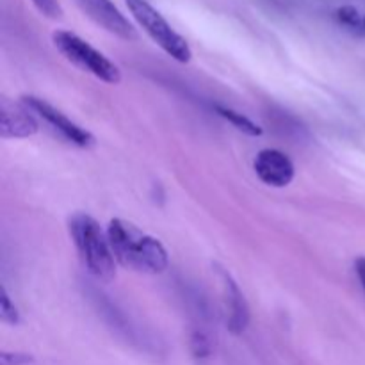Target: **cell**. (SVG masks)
I'll list each match as a JSON object with an SVG mask.
<instances>
[{
	"instance_id": "obj_1",
	"label": "cell",
	"mask_w": 365,
	"mask_h": 365,
	"mask_svg": "<svg viewBox=\"0 0 365 365\" xmlns=\"http://www.w3.org/2000/svg\"><path fill=\"white\" fill-rule=\"evenodd\" d=\"M110 248L116 262L139 273L160 274L170 266V255L159 239L152 237L134 223L114 217L107 227Z\"/></svg>"
},
{
	"instance_id": "obj_2",
	"label": "cell",
	"mask_w": 365,
	"mask_h": 365,
	"mask_svg": "<svg viewBox=\"0 0 365 365\" xmlns=\"http://www.w3.org/2000/svg\"><path fill=\"white\" fill-rule=\"evenodd\" d=\"M68 230L88 273L100 282L113 280L116 277V257L110 248L107 230H102L98 221L84 212L70 217Z\"/></svg>"
},
{
	"instance_id": "obj_3",
	"label": "cell",
	"mask_w": 365,
	"mask_h": 365,
	"mask_svg": "<svg viewBox=\"0 0 365 365\" xmlns=\"http://www.w3.org/2000/svg\"><path fill=\"white\" fill-rule=\"evenodd\" d=\"M53 46L61 52L64 59L70 61L71 64L82 71H88L98 81L106 84H120L121 71L113 61L103 56L100 50L89 45L86 39L77 36L71 31H56L52 34Z\"/></svg>"
},
{
	"instance_id": "obj_4",
	"label": "cell",
	"mask_w": 365,
	"mask_h": 365,
	"mask_svg": "<svg viewBox=\"0 0 365 365\" xmlns=\"http://www.w3.org/2000/svg\"><path fill=\"white\" fill-rule=\"evenodd\" d=\"M125 4L139 27H143V31L152 38V41L157 43L168 56L184 64L191 61L192 52L189 43L168 24L166 18L148 0H125Z\"/></svg>"
},
{
	"instance_id": "obj_5",
	"label": "cell",
	"mask_w": 365,
	"mask_h": 365,
	"mask_svg": "<svg viewBox=\"0 0 365 365\" xmlns=\"http://www.w3.org/2000/svg\"><path fill=\"white\" fill-rule=\"evenodd\" d=\"M21 102L36 114V116L41 118L43 121L50 125L56 132H59L68 143L78 146V148H91L95 145V138L89 130L82 128L81 125H77L75 121H71L70 118L64 113H61L59 109L48 103L46 100L39 98V96L25 95L21 96Z\"/></svg>"
},
{
	"instance_id": "obj_6",
	"label": "cell",
	"mask_w": 365,
	"mask_h": 365,
	"mask_svg": "<svg viewBox=\"0 0 365 365\" xmlns=\"http://www.w3.org/2000/svg\"><path fill=\"white\" fill-rule=\"evenodd\" d=\"M39 132V121L36 114L24 102L2 96L0 100V138L27 139Z\"/></svg>"
},
{
	"instance_id": "obj_7",
	"label": "cell",
	"mask_w": 365,
	"mask_h": 365,
	"mask_svg": "<svg viewBox=\"0 0 365 365\" xmlns=\"http://www.w3.org/2000/svg\"><path fill=\"white\" fill-rule=\"evenodd\" d=\"M81 4L82 11L110 34L125 39V41H134L138 39V31L134 25L125 18L116 7L113 0H77Z\"/></svg>"
},
{
	"instance_id": "obj_8",
	"label": "cell",
	"mask_w": 365,
	"mask_h": 365,
	"mask_svg": "<svg viewBox=\"0 0 365 365\" xmlns=\"http://www.w3.org/2000/svg\"><path fill=\"white\" fill-rule=\"evenodd\" d=\"M253 170L260 182L269 187H285L294 178V164L291 157L277 148H264L253 160Z\"/></svg>"
},
{
	"instance_id": "obj_9",
	"label": "cell",
	"mask_w": 365,
	"mask_h": 365,
	"mask_svg": "<svg viewBox=\"0 0 365 365\" xmlns=\"http://www.w3.org/2000/svg\"><path fill=\"white\" fill-rule=\"evenodd\" d=\"M225 289V309H227V324L228 330L234 335H241L248 328L250 309L242 296L241 289L237 287L227 271H221Z\"/></svg>"
},
{
	"instance_id": "obj_10",
	"label": "cell",
	"mask_w": 365,
	"mask_h": 365,
	"mask_svg": "<svg viewBox=\"0 0 365 365\" xmlns=\"http://www.w3.org/2000/svg\"><path fill=\"white\" fill-rule=\"evenodd\" d=\"M216 113L220 114L221 118H225L227 121H230L237 130H241L242 134L246 135H252V138H260L262 135V127L259 123H255L253 120H250L248 116H245L239 110L230 109V107H225V106H216Z\"/></svg>"
},
{
	"instance_id": "obj_11",
	"label": "cell",
	"mask_w": 365,
	"mask_h": 365,
	"mask_svg": "<svg viewBox=\"0 0 365 365\" xmlns=\"http://www.w3.org/2000/svg\"><path fill=\"white\" fill-rule=\"evenodd\" d=\"M0 319H2V323L11 324V327L20 324V312H18V307L14 305V302L11 299L6 287H2V294H0Z\"/></svg>"
},
{
	"instance_id": "obj_12",
	"label": "cell",
	"mask_w": 365,
	"mask_h": 365,
	"mask_svg": "<svg viewBox=\"0 0 365 365\" xmlns=\"http://www.w3.org/2000/svg\"><path fill=\"white\" fill-rule=\"evenodd\" d=\"M335 18H337L339 24L346 25V27L349 29H359L362 27V18L360 16V13L356 11V7L353 6H342L339 7L337 11H335Z\"/></svg>"
},
{
	"instance_id": "obj_13",
	"label": "cell",
	"mask_w": 365,
	"mask_h": 365,
	"mask_svg": "<svg viewBox=\"0 0 365 365\" xmlns=\"http://www.w3.org/2000/svg\"><path fill=\"white\" fill-rule=\"evenodd\" d=\"M36 9L43 14V16L50 18V20H59L63 16V9H61L59 0H32Z\"/></svg>"
},
{
	"instance_id": "obj_14",
	"label": "cell",
	"mask_w": 365,
	"mask_h": 365,
	"mask_svg": "<svg viewBox=\"0 0 365 365\" xmlns=\"http://www.w3.org/2000/svg\"><path fill=\"white\" fill-rule=\"evenodd\" d=\"M34 362V356L29 353H9L2 351L0 353V365H29Z\"/></svg>"
},
{
	"instance_id": "obj_15",
	"label": "cell",
	"mask_w": 365,
	"mask_h": 365,
	"mask_svg": "<svg viewBox=\"0 0 365 365\" xmlns=\"http://www.w3.org/2000/svg\"><path fill=\"white\" fill-rule=\"evenodd\" d=\"M192 349H195L196 356H205L209 353V342H207V339L202 334H196L192 337Z\"/></svg>"
},
{
	"instance_id": "obj_16",
	"label": "cell",
	"mask_w": 365,
	"mask_h": 365,
	"mask_svg": "<svg viewBox=\"0 0 365 365\" xmlns=\"http://www.w3.org/2000/svg\"><path fill=\"white\" fill-rule=\"evenodd\" d=\"M355 269H356V274H359L360 284H362V287L365 291V257H360V259H356Z\"/></svg>"
},
{
	"instance_id": "obj_17",
	"label": "cell",
	"mask_w": 365,
	"mask_h": 365,
	"mask_svg": "<svg viewBox=\"0 0 365 365\" xmlns=\"http://www.w3.org/2000/svg\"><path fill=\"white\" fill-rule=\"evenodd\" d=\"M360 32H362V34L365 36V14H364V18H362V27H360Z\"/></svg>"
}]
</instances>
